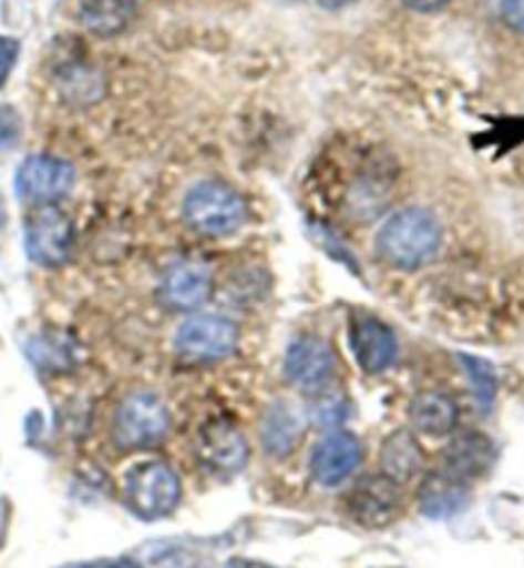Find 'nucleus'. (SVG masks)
I'll return each instance as SVG.
<instances>
[{"mask_svg": "<svg viewBox=\"0 0 524 568\" xmlns=\"http://www.w3.org/2000/svg\"><path fill=\"white\" fill-rule=\"evenodd\" d=\"M407 8L411 11H419V13H434L440 11V8H445L450 0H401Z\"/></svg>", "mask_w": 524, "mask_h": 568, "instance_id": "nucleus-28", "label": "nucleus"}, {"mask_svg": "<svg viewBox=\"0 0 524 568\" xmlns=\"http://www.w3.org/2000/svg\"><path fill=\"white\" fill-rule=\"evenodd\" d=\"M348 343L355 361L366 373H386L399 361V339L389 324L373 314L352 312Z\"/></svg>", "mask_w": 524, "mask_h": 568, "instance_id": "nucleus-11", "label": "nucleus"}, {"mask_svg": "<svg viewBox=\"0 0 524 568\" xmlns=\"http://www.w3.org/2000/svg\"><path fill=\"white\" fill-rule=\"evenodd\" d=\"M196 456L206 468L219 476H234L247 466L249 443L232 419L216 417L198 427Z\"/></svg>", "mask_w": 524, "mask_h": 568, "instance_id": "nucleus-10", "label": "nucleus"}, {"mask_svg": "<svg viewBox=\"0 0 524 568\" xmlns=\"http://www.w3.org/2000/svg\"><path fill=\"white\" fill-rule=\"evenodd\" d=\"M317 419L321 422V425H327V427L342 425V422L348 419V409H345V402L340 399V396H332V399L319 402Z\"/></svg>", "mask_w": 524, "mask_h": 568, "instance_id": "nucleus-24", "label": "nucleus"}, {"mask_svg": "<svg viewBox=\"0 0 524 568\" xmlns=\"http://www.w3.org/2000/svg\"><path fill=\"white\" fill-rule=\"evenodd\" d=\"M442 226L432 211L407 206L378 226L376 250L397 271H417L440 253Z\"/></svg>", "mask_w": 524, "mask_h": 568, "instance_id": "nucleus-1", "label": "nucleus"}, {"mask_svg": "<svg viewBox=\"0 0 524 568\" xmlns=\"http://www.w3.org/2000/svg\"><path fill=\"white\" fill-rule=\"evenodd\" d=\"M319 6H325V8H329V11H337V8H345V6H350L352 0H317Z\"/></svg>", "mask_w": 524, "mask_h": 568, "instance_id": "nucleus-30", "label": "nucleus"}, {"mask_svg": "<svg viewBox=\"0 0 524 568\" xmlns=\"http://www.w3.org/2000/svg\"><path fill=\"white\" fill-rule=\"evenodd\" d=\"M173 419L167 404L152 392H134L116 407L114 443L124 450H144L165 443Z\"/></svg>", "mask_w": 524, "mask_h": 568, "instance_id": "nucleus-3", "label": "nucleus"}, {"mask_svg": "<svg viewBox=\"0 0 524 568\" xmlns=\"http://www.w3.org/2000/svg\"><path fill=\"white\" fill-rule=\"evenodd\" d=\"M8 523H11V505H8V499L0 497V548H3V542H6Z\"/></svg>", "mask_w": 524, "mask_h": 568, "instance_id": "nucleus-29", "label": "nucleus"}, {"mask_svg": "<svg viewBox=\"0 0 524 568\" xmlns=\"http://www.w3.org/2000/svg\"><path fill=\"white\" fill-rule=\"evenodd\" d=\"M239 345L237 324L222 314H196L175 332V351L191 363H219Z\"/></svg>", "mask_w": 524, "mask_h": 568, "instance_id": "nucleus-5", "label": "nucleus"}, {"mask_svg": "<svg viewBox=\"0 0 524 568\" xmlns=\"http://www.w3.org/2000/svg\"><path fill=\"white\" fill-rule=\"evenodd\" d=\"M404 494L389 476H366L345 497V513L362 527H386L401 515Z\"/></svg>", "mask_w": 524, "mask_h": 568, "instance_id": "nucleus-9", "label": "nucleus"}, {"mask_svg": "<svg viewBox=\"0 0 524 568\" xmlns=\"http://www.w3.org/2000/svg\"><path fill=\"white\" fill-rule=\"evenodd\" d=\"M214 540H157L136 550L134 568H204L214 556Z\"/></svg>", "mask_w": 524, "mask_h": 568, "instance_id": "nucleus-15", "label": "nucleus"}, {"mask_svg": "<svg viewBox=\"0 0 524 568\" xmlns=\"http://www.w3.org/2000/svg\"><path fill=\"white\" fill-rule=\"evenodd\" d=\"M502 19L517 34H524V0H502Z\"/></svg>", "mask_w": 524, "mask_h": 568, "instance_id": "nucleus-25", "label": "nucleus"}, {"mask_svg": "<svg viewBox=\"0 0 524 568\" xmlns=\"http://www.w3.org/2000/svg\"><path fill=\"white\" fill-rule=\"evenodd\" d=\"M19 134H21L19 113H16L13 109H3V105H0V150L13 148L16 140H19Z\"/></svg>", "mask_w": 524, "mask_h": 568, "instance_id": "nucleus-23", "label": "nucleus"}, {"mask_svg": "<svg viewBox=\"0 0 524 568\" xmlns=\"http://www.w3.org/2000/svg\"><path fill=\"white\" fill-rule=\"evenodd\" d=\"M424 468V450L411 429H397L381 445V474L397 484H409Z\"/></svg>", "mask_w": 524, "mask_h": 568, "instance_id": "nucleus-17", "label": "nucleus"}, {"mask_svg": "<svg viewBox=\"0 0 524 568\" xmlns=\"http://www.w3.org/2000/svg\"><path fill=\"white\" fill-rule=\"evenodd\" d=\"M134 0H78L75 13L95 37H116L134 21Z\"/></svg>", "mask_w": 524, "mask_h": 568, "instance_id": "nucleus-20", "label": "nucleus"}, {"mask_svg": "<svg viewBox=\"0 0 524 568\" xmlns=\"http://www.w3.org/2000/svg\"><path fill=\"white\" fill-rule=\"evenodd\" d=\"M229 568H263V566H257V564H245V561H237V564H232Z\"/></svg>", "mask_w": 524, "mask_h": 568, "instance_id": "nucleus-31", "label": "nucleus"}, {"mask_svg": "<svg viewBox=\"0 0 524 568\" xmlns=\"http://www.w3.org/2000/svg\"><path fill=\"white\" fill-rule=\"evenodd\" d=\"M6 224V206H3V199H0V226Z\"/></svg>", "mask_w": 524, "mask_h": 568, "instance_id": "nucleus-32", "label": "nucleus"}, {"mask_svg": "<svg viewBox=\"0 0 524 568\" xmlns=\"http://www.w3.org/2000/svg\"><path fill=\"white\" fill-rule=\"evenodd\" d=\"M157 291L160 302H163L167 310H198V306L206 304L208 296H212L214 273L212 267L201 263V260H177V263L165 267Z\"/></svg>", "mask_w": 524, "mask_h": 568, "instance_id": "nucleus-12", "label": "nucleus"}, {"mask_svg": "<svg viewBox=\"0 0 524 568\" xmlns=\"http://www.w3.org/2000/svg\"><path fill=\"white\" fill-rule=\"evenodd\" d=\"M183 219L204 237H229L247 222V204L227 183H196L183 199Z\"/></svg>", "mask_w": 524, "mask_h": 568, "instance_id": "nucleus-2", "label": "nucleus"}, {"mask_svg": "<svg viewBox=\"0 0 524 568\" xmlns=\"http://www.w3.org/2000/svg\"><path fill=\"white\" fill-rule=\"evenodd\" d=\"M62 568H134L132 558H101V561H83V564H68Z\"/></svg>", "mask_w": 524, "mask_h": 568, "instance_id": "nucleus-27", "label": "nucleus"}, {"mask_svg": "<svg viewBox=\"0 0 524 568\" xmlns=\"http://www.w3.org/2000/svg\"><path fill=\"white\" fill-rule=\"evenodd\" d=\"M16 57H19V42H13V39H0V85L6 83L8 72L13 70Z\"/></svg>", "mask_w": 524, "mask_h": 568, "instance_id": "nucleus-26", "label": "nucleus"}, {"mask_svg": "<svg viewBox=\"0 0 524 568\" xmlns=\"http://www.w3.org/2000/svg\"><path fill=\"white\" fill-rule=\"evenodd\" d=\"M75 185V168L54 155H31L16 173V196L31 206H52Z\"/></svg>", "mask_w": 524, "mask_h": 568, "instance_id": "nucleus-6", "label": "nucleus"}, {"mask_svg": "<svg viewBox=\"0 0 524 568\" xmlns=\"http://www.w3.org/2000/svg\"><path fill=\"white\" fill-rule=\"evenodd\" d=\"M362 464V443L348 429L327 433L311 450V476L321 486H340Z\"/></svg>", "mask_w": 524, "mask_h": 568, "instance_id": "nucleus-13", "label": "nucleus"}, {"mask_svg": "<svg viewBox=\"0 0 524 568\" xmlns=\"http://www.w3.org/2000/svg\"><path fill=\"white\" fill-rule=\"evenodd\" d=\"M419 513L430 519H448L461 513L468 505V491L463 481H455L442 470H432L430 476H424V481L419 484Z\"/></svg>", "mask_w": 524, "mask_h": 568, "instance_id": "nucleus-18", "label": "nucleus"}, {"mask_svg": "<svg viewBox=\"0 0 524 568\" xmlns=\"http://www.w3.org/2000/svg\"><path fill=\"white\" fill-rule=\"evenodd\" d=\"M304 433L306 427H304L301 414H298L291 404L280 402V404H273L268 414H265L260 437H263L265 450H268L273 458H286L291 456V453L298 448V443L304 440Z\"/></svg>", "mask_w": 524, "mask_h": 568, "instance_id": "nucleus-19", "label": "nucleus"}, {"mask_svg": "<svg viewBox=\"0 0 524 568\" xmlns=\"http://www.w3.org/2000/svg\"><path fill=\"white\" fill-rule=\"evenodd\" d=\"M461 409L453 396L442 392H422L409 404L411 429L427 437H445L458 427Z\"/></svg>", "mask_w": 524, "mask_h": 568, "instance_id": "nucleus-16", "label": "nucleus"}, {"mask_svg": "<svg viewBox=\"0 0 524 568\" xmlns=\"http://www.w3.org/2000/svg\"><path fill=\"white\" fill-rule=\"evenodd\" d=\"M465 365V376L471 378V386L475 392V399L481 402V407L489 412L491 404L496 399V373L491 368V363L481 358H471V355H461Z\"/></svg>", "mask_w": 524, "mask_h": 568, "instance_id": "nucleus-21", "label": "nucleus"}, {"mask_svg": "<svg viewBox=\"0 0 524 568\" xmlns=\"http://www.w3.org/2000/svg\"><path fill=\"white\" fill-rule=\"evenodd\" d=\"M284 373L296 388L306 394L325 392L337 373V353L325 337L304 335L288 345Z\"/></svg>", "mask_w": 524, "mask_h": 568, "instance_id": "nucleus-8", "label": "nucleus"}, {"mask_svg": "<svg viewBox=\"0 0 524 568\" xmlns=\"http://www.w3.org/2000/svg\"><path fill=\"white\" fill-rule=\"evenodd\" d=\"M29 358L42 371H62L72 363L70 347H62L58 337H37L27 347Z\"/></svg>", "mask_w": 524, "mask_h": 568, "instance_id": "nucleus-22", "label": "nucleus"}, {"mask_svg": "<svg viewBox=\"0 0 524 568\" xmlns=\"http://www.w3.org/2000/svg\"><path fill=\"white\" fill-rule=\"evenodd\" d=\"M27 255L42 267L64 265L75 250V226L60 206H39L27 224Z\"/></svg>", "mask_w": 524, "mask_h": 568, "instance_id": "nucleus-7", "label": "nucleus"}, {"mask_svg": "<svg viewBox=\"0 0 524 568\" xmlns=\"http://www.w3.org/2000/svg\"><path fill=\"white\" fill-rule=\"evenodd\" d=\"M442 474H448L455 481H475L486 476L491 464H494V445L486 435L465 433L458 435L453 443L442 450Z\"/></svg>", "mask_w": 524, "mask_h": 568, "instance_id": "nucleus-14", "label": "nucleus"}, {"mask_svg": "<svg viewBox=\"0 0 524 568\" xmlns=\"http://www.w3.org/2000/svg\"><path fill=\"white\" fill-rule=\"evenodd\" d=\"M124 494L132 513L142 519L173 515L183 499V481L165 460H142L124 478Z\"/></svg>", "mask_w": 524, "mask_h": 568, "instance_id": "nucleus-4", "label": "nucleus"}]
</instances>
